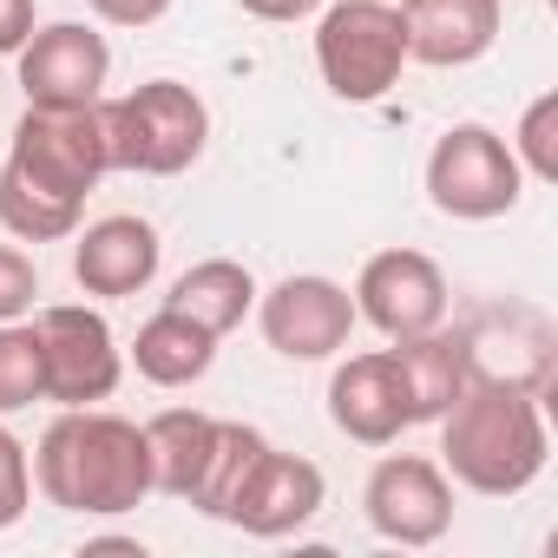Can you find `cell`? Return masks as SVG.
<instances>
[{
    "instance_id": "cell-1",
    "label": "cell",
    "mask_w": 558,
    "mask_h": 558,
    "mask_svg": "<svg viewBox=\"0 0 558 558\" xmlns=\"http://www.w3.org/2000/svg\"><path fill=\"white\" fill-rule=\"evenodd\" d=\"M34 486L47 506L80 519H119L151 493L145 427L106 408H60V421L34 447Z\"/></svg>"
},
{
    "instance_id": "cell-2",
    "label": "cell",
    "mask_w": 558,
    "mask_h": 558,
    "mask_svg": "<svg viewBox=\"0 0 558 558\" xmlns=\"http://www.w3.org/2000/svg\"><path fill=\"white\" fill-rule=\"evenodd\" d=\"M551 460L545 408L525 388L499 381H466V395L440 414V466L480 499H512L525 493Z\"/></svg>"
},
{
    "instance_id": "cell-3",
    "label": "cell",
    "mask_w": 558,
    "mask_h": 558,
    "mask_svg": "<svg viewBox=\"0 0 558 558\" xmlns=\"http://www.w3.org/2000/svg\"><path fill=\"white\" fill-rule=\"evenodd\" d=\"M106 106V145H112V171H138V178H178L204 158L210 145V106L184 86V80H145L125 99H99Z\"/></svg>"
},
{
    "instance_id": "cell-4",
    "label": "cell",
    "mask_w": 558,
    "mask_h": 558,
    "mask_svg": "<svg viewBox=\"0 0 558 558\" xmlns=\"http://www.w3.org/2000/svg\"><path fill=\"white\" fill-rule=\"evenodd\" d=\"M316 73L336 99L375 106L408 73V27L395 0H323L316 14Z\"/></svg>"
},
{
    "instance_id": "cell-5",
    "label": "cell",
    "mask_w": 558,
    "mask_h": 558,
    "mask_svg": "<svg viewBox=\"0 0 558 558\" xmlns=\"http://www.w3.org/2000/svg\"><path fill=\"white\" fill-rule=\"evenodd\" d=\"M8 171L47 197L86 204L93 184L112 171V145H106V106H73V112H47L27 106V119L14 125L8 145Z\"/></svg>"
},
{
    "instance_id": "cell-6",
    "label": "cell",
    "mask_w": 558,
    "mask_h": 558,
    "mask_svg": "<svg viewBox=\"0 0 558 558\" xmlns=\"http://www.w3.org/2000/svg\"><path fill=\"white\" fill-rule=\"evenodd\" d=\"M525 171L493 125H447L427 151V204L453 223H493L519 204Z\"/></svg>"
},
{
    "instance_id": "cell-7",
    "label": "cell",
    "mask_w": 558,
    "mask_h": 558,
    "mask_svg": "<svg viewBox=\"0 0 558 558\" xmlns=\"http://www.w3.org/2000/svg\"><path fill=\"white\" fill-rule=\"evenodd\" d=\"M34 336H40V368H47V401L53 408H99V401L119 395L125 355H119V336L99 310L53 303V310L34 316Z\"/></svg>"
},
{
    "instance_id": "cell-8",
    "label": "cell",
    "mask_w": 558,
    "mask_h": 558,
    "mask_svg": "<svg viewBox=\"0 0 558 558\" xmlns=\"http://www.w3.org/2000/svg\"><path fill=\"white\" fill-rule=\"evenodd\" d=\"M256 329L283 362H329L355 336V296L336 276H283L276 290H256Z\"/></svg>"
},
{
    "instance_id": "cell-9",
    "label": "cell",
    "mask_w": 558,
    "mask_h": 558,
    "mask_svg": "<svg viewBox=\"0 0 558 558\" xmlns=\"http://www.w3.org/2000/svg\"><path fill=\"white\" fill-rule=\"evenodd\" d=\"M349 296H355V323L381 329L388 342L440 329L447 323V303H453L447 296V276H440V263L427 250H375L362 263V276H355Z\"/></svg>"
},
{
    "instance_id": "cell-10",
    "label": "cell",
    "mask_w": 558,
    "mask_h": 558,
    "mask_svg": "<svg viewBox=\"0 0 558 558\" xmlns=\"http://www.w3.org/2000/svg\"><path fill=\"white\" fill-rule=\"evenodd\" d=\"M14 60H21V93H27V106H47V112L99 106V99H106V80H112V47H106V34L86 27V21L34 27Z\"/></svg>"
},
{
    "instance_id": "cell-11",
    "label": "cell",
    "mask_w": 558,
    "mask_h": 558,
    "mask_svg": "<svg viewBox=\"0 0 558 558\" xmlns=\"http://www.w3.org/2000/svg\"><path fill=\"white\" fill-rule=\"evenodd\" d=\"M362 512L388 545H440L453 525V480L427 453H388L362 486Z\"/></svg>"
},
{
    "instance_id": "cell-12",
    "label": "cell",
    "mask_w": 558,
    "mask_h": 558,
    "mask_svg": "<svg viewBox=\"0 0 558 558\" xmlns=\"http://www.w3.org/2000/svg\"><path fill=\"white\" fill-rule=\"evenodd\" d=\"M460 349H466V375L473 381H499V388H525V395H551L558 381V336L538 310L525 303H506V310H480L466 329H460Z\"/></svg>"
},
{
    "instance_id": "cell-13",
    "label": "cell",
    "mask_w": 558,
    "mask_h": 558,
    "mask_svg": "<svg viewBox=\"0 0 558 558\" xmlns=\"http://www.w3.org/2000/svg\"><path fill=\"white\" fill-rule=\"evenodd\" d=\"M329 421H336L355 447H395V440L414 427V401H408V381H401V368H395V349L349 355V362L329 375Z\"/></svg>"
},
{
    "instance_id": "cell-14",
    "label": "cell",
    "mask_w": 558,
    "mask_h": 558,
    "mask_svg": "<svg viewBox=\"0 0 558 558\" xmlns=\"http://www.w3.org/2000/svg\"><path fill=\"white\" fill-rule=\"evenodd\" d=\"M323 499H329V480H323L316 460L263 447V460L250 466V480H243V493H236L223 525H236L250 538H290V532H303L323 512Z\"/></svg>"
},
{
    "instance_id": "cell-15",
    "label": "cell",
    "mask_w": 558,
    "mask_h": 558,
    "mask_svg": "<svg viewBox=\"0 0 558 558\" xmlns=\"http://www.w3.org/2000/svg\"><path fill=\"white\" fill-rule=\"evenodd\" d=\"M73 236H80V243H73V283H80L86 296H106V303L138 296L151 276H158V263H165L158 230H151L145 217H132V210L99 217V223H86V230H73Z\"/></svg>"
},
{
    "instance_id": "cell-16",
    "label": "cell",
    "mask_w": 558,
    "mask_h": 558,
    "mask_svg": "<svg viewBox=\"0 0 558 558\" xmlns=\"http://www.w3.org/2000/svg\"><path fill=\"white\" fill-rule=\"evenodd\" d=\"M408 27V60L421 66H473L493 53L506 8L499 0H395Z\"/></svg>"
},
{
    "instance_id": "cell-17",
    "label": "cell",
    "mask_w": 558,
    "mask_h": 558,
    "mask_svg": "<svg viewBox=\"0 0 558 558\" xmlns=\"http://www.w3.org/2000/svg\"><path fill=\"white\" fill-rule=\"evenodd\" d=\"M210 362H217V336L197 329V323H191L184 310H171V303L132 336V368H138L151 388H191V381L210 375Z\"/></svg>"
},
{
    "instance_id": "cell-18",
    "label": "cell",
    "mask_w": 558,
    "mask_h": 558,
    "mask_svg": "<svg viewBox=\"0 0 558 558\" xmlns=\"http://www.w3.org/2000/svg\"><path fill=\"white\" fill-rule=\"evenodd\" d=\"M165 303L184 310L197 329H210V336L223 342V336L243 329V316L256 310V276H250L236 256H204V263H191L178 283H171Z\"/></svg>"
},
{
    "instance_id": "cell-19",
    "label": "cell",
    "mask_w": 558,
    "mask_h": 558,
    "mask_svg": "<svg viewBox=\"0 0 558 558\" xmlns=\"http://www.w3.org/2000/svg\"><path fill=\"white\" fill-rule=\"evenodd\" d=\"M395 368H401V381H408V401H414V427L421 421H440L460 395H466V349H460V336H447V323L440 329H427V336H401L395 342Z\"/></svg>"
},
{
    "instance_id": "cell-20",
    "label": "cell",
    "mask_w": 558,
    "mask_h": 558,
    "mask_svg": "<svg viewBox=\"0 0 558 558\" xmlns=\"http://www.w3.org/2000/svg\"><path fill=\"white\" fill-rule=\"evenodd\" d=\"M210 440H217V414H204V408H165V414H151V421H145L151 493L191 499V493H197V480H204Z\"/></svg>"
},
{
    "instance_id": "cell-21",
    "label": "cell",
    "mask_w": 558,
    "mask_h": 558,
    "mask_svg": "<svg viewBox=\"0 0 558 558\" xmlns=\"http://www.w3.org/2000/svg\"><path fill=\"white\" fill-rule=\"evenodd\" d=\"M263 447H269V440H263L256 427H243V421H217V440H210V460H204V480H197L191 506H197L204 519H230V506H236L250 466L263 460Z\"/></svg>"
},
{
    "instance_id": "cell-22",
    "label": "cell",
    "mask_w": 558,
    "mask_h": 558,
    "mask_svg": "<svg viewBox=\"0 0 558 558\" xmlns=\"http://www.w3.org/2000/svg\"><path fill=\"white\" fill-rule=\"evenodd\" d=\"M80 210L86 204H66V197H47L34 184H21L8 165H0V230L14 243H66L80 230Z\"/></svg>"
},
{
    "instance_id": "cell-23",
    "label": "cell",
    "mask_w": 558,
    "mask_h": 558,
    "mask_svg": "<svg viewBox=\"0 0 558 558\" xmlns=\"http://www.w3.org/2000/svg\"><path fill=\"white\" fill-rule=\"evenodd\" d=\"M34 401H47L40 336H34V323H0V414H21Z\"/></svg>"
},
{
    "instance_id": "cell-24",
    "label": "cell",
    "mask_w": 558,
    "mask_h": 558,
    "mask_svg": "<svg viewBox=\"0 0 558 558\" xmlns=\"http://www.w3.org/2000/svg\"><path fill=\"white\" fill-rule=\"evenodd\" d=\"M519 171L538 178V184H558V93H538L525 112H519V132L506 138Z\"/></svg>"
},
{
    "instance_id": "cell-25",
    "label": "cell",
    "mask_w": 558,
    "mask_h": 558,
    "mask_svg": "<svg viewBox=\"0 0 558 558\" xmlns=\"http://www.w3.org/2000/svg\"><path fill=\"white\" fill-rule=\"evenodd\" d=\"M34 506V460H27V440L0 421V532L21 525Z\"/></svg>"
},
{
    "instance_id": "cell-26",
    "label": "cell",
    "mask_w": 558,
    "mask_h": 558,
    "mask_svg": "<svg viewBox=\"0 0 558 558\" xmlns=\"http://www.w3.org/2000/svg\"><path fill=\"white\" fill-rule=\"evenodd\" d=\"M34 296H40V269H34V256L14 250V243H0V323H21V316L34 310Z\"/></svg>"
},
{
    "instance_id": "cell-27",
    "label": "cell",
    "mask_w": 558,
    "mask_h": 558,
    "mask_svg": "<svg viewBox=\"0 0 558 558\" xmlns=\"http://www.w3.org/2000/svg\"><path fill=\"white\" fill-rule=\"evenodd\" d=\"M86 8L106 21V27H151L171 14V0H86Z\"/></svg>"
},
{
    "instance_id": "cell-28",
    "label": "cell",
    "mask_w": 558,
    "mask_h": 558,
    "mask_svg": "<svg viewBox=\"0 0 558 558\" xmlns=\"http://www.w3.org/2000/svg\"><path fill=\"white\" fill-rule=\"evenodd\" d=\"M34 34V0H0V60L21 53Z\"/></svg>"
},
{
    "instance_id": "cell-29",
    "label": "cell",
    "mask_w": 558,
    "mask_h": 558,
    "mask_svg": "<svg viewBox=\"0 0 558 558\" xmlns=\"http://www.w3.org/2000/svg\"><path fill=\"white\" fill-rule=\"evenodd\" d=\"M243 14H256V21H310V14H323V0H236Z\"/></svg>"
}]
</instances>
